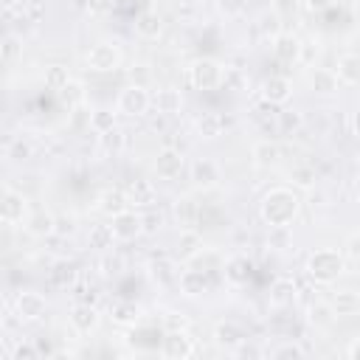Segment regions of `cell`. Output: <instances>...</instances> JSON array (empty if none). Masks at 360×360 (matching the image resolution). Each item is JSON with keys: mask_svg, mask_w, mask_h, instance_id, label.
<instances>
[{"mask_svg": "<svg viewBox=\"0 0 360 360\" xmlns=\"http://www.w3.org/2000/svg\"><path fill=\"white\" fill-rule=\"evenodd\" d=\"M152 107L160 112V115H177L183 110V93L174 90V87H160L155 90L152 96Z\"/></svg>", "mask_w": 360, "mask_h": 360, "instance_id": "obj_14", "label": "cell"}, {"mask_svg": "<svg viewBox=\"0 0 360 360\" xmlns=\"http://www.w3.org/2000/svg\"><path fill=\"white\" fill-rule=\"evenodd\" d=\"M160 352H163V357H169V360H186V357L194 354V343H191V338L186 335V329H169L166 338H163Z\"/></svg>", "mask_w": 360, "mask_h": 360, "instance_id": "obj_8", "label": "cell"}, {"mask_svg": "<svg viewBox=\"0 0 360 360\" xmlns=\"http://www.w3.org/2000/svg\"><path fill=\"white\" fill-rule=\"evenodd\" d=\"M186 73H188L191 87H197V90H217V87L225 84V68L217 59H208V56L194 59Z\"/></svg>", "mask_w": 360, "mask_h": 360, "instance_id": "obj_3", "label": "cell"}, {"mask_svg": "<svg viewBox=\"0 0 360 360\" xmlns=\"http://www.w3.org/2000/svg\"><path fill=\"white\" fill-rule=\"evenodd\" d=\"M112 242H115V233H112V225H90V231H87V245L93 248V250H110L112 248Z\"/></svg>", "mask_w": 360, "mask_h": 360, "instance_id": "obj_32", "label": "cell"}, {"mask_svg": "<svg viewBox=\"0 0 360 360\" xmlns=\"http://www.w3.org/2000/svg\"><path fill=\"white\" fill-rule=\"evenodd\" d=\"M290 96H292V82H290L287 76H267V79L262 82V98H264L267 104L281 107V104L290 101Z\"/></svg>", "mask_w": 360, "mask_h": 360, "instance_id": "obj_11", "label": "cell"}, {"mask_svg": "<svg viewBox=\"0 0 360 360\" xmlns=\"http://www.w3.org/2000/svg\"><path fill=\"white\" fill-rule=\"evenodd\" d=\"M25 231L31 236H51V233H56V217L48 211H37L25 219Z\"/></svg>", "mask_w": 360, "mask_h": 360, "instance_id": "obj_27", "label": "cell"}, {"mask_svg": "<svg viewBox=\"0 0 360 360\" xmlns=\"http://www.w3.org/2000/svg\"><path fill=\"white\" fill-rule=\"evenodd\" d=\"M177 287L186 298H200L208 292V276L202 270H183L177 276Z\"/></svg>", "mask_w": 360, "mask_h": 360, "instance_id": "obj_13", "label": "cell"}, {"mask_svg": "<svg viewBox=\"0 0 360 360\" xmlns=\"http://www.w3.org/2000/svg\"><path fill=\"white\" fill-rule=\"evenodd\" d=\"M225 278L231 281V284H248V278H250V262L245 259V256H233L228 264H225Z\"/></svg>", "mask_w": 360, "mask_h": 360, "instance_id": "obj_34", "label": "cell"}, {"mask_svg": "<svg viewBox=\"0 0 360 360\" xmlns=\"http://www.w3.org/2000/svg\"><path fill=\"white\" fill-rule=\"evenodd\" d=\"M127 208H129V197H127L124 188H107V191L98 194V211L107 214L110 219H112L115 214L127 211Z\"/></svg>", "mask_w": 360, "mask_h": 360, "instance_id": "obj_16", "label": "cell"}, {"mask_svg": "<svg viewBox=\"0 0 360 360\" xmlns=\"http://www.w3.org/2000/svg\"><path fill=\"white\" fill-rule=\"evenodd\" d=\"M267 245H270L273 250H287V248L292 245V231H290V225H273L270 233H267Z\"/></svg>", "mask_w": 360, "mask_h": 360, "instance_id": "obj_40", "label": "cell"}, {"mask_svg": "<svg viewBox=\"0 0 360 360\" xmlns=\"http://www.w3.org/2000/svg\"><path fill=\"white\" fill-rule=\"evenodd\" d=\"M281 124H284L287 129H295V127L301 124V115H295V112H281Z\"/></svg>", "mask_w": 360, "mask_h": 360, "instance_id": "obj_56", "label": "cell"}, {"mask_svg": "<svg viewBox=\"0 0 360 360\" xmlns=\"http://www.w3.org/2000/svg\"><path fill=\"white\" fill-rule=\"evenodd\" d=\"M129 79H132V84H143V87H146V79H149L146 65H132V68H129Z\"/></svg>", "mask_w": 360, "mask_h": 360, "instance_id": "obj_52", "label": "cell"}, {"mask_svg": "<svg viewBox=\"0 0 360 360\" xmlns=\"http://www.w3.org/2000/svg\"><path fill=\"white\" fill-rule=\"evenodd\" d=\"M0 56H3L6 65H14L22 56V39L17 34H6L3 37V45H0Z\"/></svg>", "mask_w": 360, "mask_h": 360, "instance_id": "obj_38", "label": "cell"}, {"mask_svg": "<svg viewBox=\"0 0 360 360\" xmlns=\"http://www.w3.org/2000/svg\"><path fill=\"white\" fill-rule=\"evenodd\" d=\"M70 326H73L79 335H90V332L98 326V312H96V307H93V304H84V301L73 304V309H70Z\"/></svg>", "mask_w": 360, "mask_h": 360, "instance_id": "obj_12", "label": "cell"}, {"mask_svg": "<svg viewBox=\"0 0 360 360\" xmlns=\"http://www.w3.org/2000/svg\"><path fill=\"white\" fill-rule=\"evenodd\" d=\"M225 132V118L219 112H202L197 118V135L205 138V141H214Z\"/></svg>", "mask_w": 360, "mask_h": 360, "instance_id": "obj_26", "label": "cell"}, {"mask_svg": "<svg viewBox=\"0 0 360 360\" xmlns=\"http://www.w3.org/2000/svg\"><path fill=\"white\" fill-rule=\"evenodd\" d=\"M352 124H354V132L360 135V107L354 110V115H352Z\"/></svg>", "mask_w": 360, "mask_h": 360, "instance_id": "obj_59", "label": "cell"}, {"mask_svg": "<svg viewBox=\"0 0 360 360\" xmlns=\"http://www.w3.org/2000/svg\"><path fill=\"white\" fill-rule=\"evenodd\" d=\"M191 183H194L197 188H214V186L219 183V169H217V163L208 160V158L194 160V163H191Z\"/></svg>", "mask_w": 360, "mask_h": 360, "instance_id": "obj_15", "label": "cell"}, {"mask_svg": "<svg viewBox=\"0 0 360 360\" xmlns=\"http://www.w3.org/2000/svg\"><path fill=\"white\" fill-rule=\"evenodd\" d=\"M39 357V346L34 343H17L11 349V360H37Z\"/></svg>", "mask_w": 360, "mask_h": 360, "instance_id": "obj_46", "label": "cell"}, {"mask_svg": "<svg viewBox=\"0 0 360 360\" xmlns=\"http://www.w3.org/2000/svg\"><path fill=\"white\" fill-rule=\"evenodd\" d=\"M177 276H180V270L174 267V262H172L169 256H158V259L149 262V278H152V281H158V284H172V281H177Z\"/></svg>", "mask_w": 360, "mask_h": 360, "instance_id": "obj_24", "label": "cell"}, {"mask_svg": "<svg viewBox=\"0 0 360 360\" xmlns=\"http://www.w3.org/2000/svg\"><path fill=\"white\" fill-rule=\"evenodd\" d=\"M335 318H338V312H335V307H332L329 301H312V304L307 307V323L315 326V329L332 326Z\"/></svg>", "mask_w": 360, "mask_h": 360, "instance_id": "obj_21", "label": "cell"}, {"mask_svg": "<svg viewBox=\"0 0 360 360\" xmlns=\"http://www.w3.org/2000/svg\"><path fill=\"white\" fill-rule=\"evenodd\" d=\"M245 340V332H242V326L239 323H233V321H222V323H217L214 326V343L217 346H222V349H236L239 343Z\"/></svg>", "mask_w": 360, "mask_h": 360, "instance_id": "obj_20", "label": "cell"}, {"mask_svg": "<svg viewBox=\"0 0 360 360\" xmlns=\"http://www.w3.org/2000/svg\"><path fill=\"white\" fill-rule=\"evenodd\" d=\"M84 62H87V68L96 70V73H110V70H115V68L121 65V51H118V45H112V42H96V45L87 51Z\"/></svg>", "mask_w": 360, "mask_h": 360, "instance_id": "obj_5", "label": "cell"}, {"mask_svg": "<svg viewBox=\"0 0 360 360\" xmlns=\"http://www.w3.org/2000/svg\"><path fill=\"white\" fill-rule=\"evenodd\" d=\"M112 233H115V239L118 242H129V239H135V236H141L143 233V219H141V214H135V211H121V214H115L112 217Z\"/></svg>", "mask_w": 360, "mask_h": 360, "instance_id": "obj_10", "label": "cell"}, {"mask_svg": "<svg viewBox=\"0 0 360 360\" xmlns=\"http://www.w3.org/2000/svg\"><path fill=\"white\" fill-rule=\"evenodd\" d=\"M115 127V112L110 110V107H98V110H93L90 112V129L93 132H107V129H112Z\"/></svg>", "mask_w": 360, "mask_h": 360, "instance_id": "obj_39", "label": "cell"}, {"mask_svg": "<svg viewBox=\"0 0 360 360\" xmlns=\"http://www.w3.org/2000/svg\"><path fill=\"white\" fill-rule=\"evenodd\" d=\"M233 354H236V357H262V349L253 346V343H245V340H242V343L233 349Z\"/></svg>", "mask_w": 360, "mask_h": 360, "instance_id": "obj_51", "label": "cell"}, {"mask_svg": "<svg viewBox=\"0 0 360 360\" xmlns=\"http://www.w3.org/2000/svg\"><path fill=\"white\" fill-rule=\"evenodd\" d=\"M31 155H34V146H31V141H28V138H22V135L11 138V141H8V146H6V158H8V160H14V163L28 160Z\"/></svg>", "mask_w": 360, "mask_h": 360, "instance_id": "obj_37", "label": "cell"}, {"mask_svg": "<svg viewBox=\"0 0 360 360\" xmlns=\"http://www.w3.org/2000/svg\"><path fill=\"white\" fill-rule=\"evenodd\" d=\"M346 357H349V360H360V338H354V340L346 346Z\"/></svg>", "mask_w": 360, "mask_h": 360, "instance_id": "obj_57", "label": "cell"}, {"mask_svg": "<svg viewBox=\"0 0 360 360\" xmlns=\"http://www.w3.org/2000/svg\"><path fill=\"white\" fill-rule=\"evenodd\" d=\"M98 146H101L107 155H118V152H124V146H127V135H124L118 127H112V129H107V132L98 135Z\"/></svg>", "mask_w": 360, "mask_h": 360, "instance_id": "obj_36", "label": "cell"}, {"mask_svg": "<svg viewBox=\"0 0 360 360\" xmlns=\"http://www.w3.org/2000/svg\"><path fill=\"white\" fill-rule=\"evenodd\" d=\"M14 312H17L20 321H39L48 312V301H45L42 292L22 290V292L14 295Z\"/></svg>", "mask_w": 360, "mask_h": 360, "instance_id": "obj_7", "label": "cell"}, {"mask_svg": "<svg viewBox=\"0 0 360 360\" xmlns=\"http://www.w3.org/2000/svg\"><path fill=\"white\" fill-rule=\"evenodd\" d=\"M166 326H169V329H186V326H188V318H186L183 312H169V315H166Z\"/></svg>", "mask_w": 360, "mask_h": 360, "instance_id": "obj_53", "label": "cell"}, {"mask_svg": "<svg viewBox=\"0 0 360 360\" xmlns=\"http://www.w3.org/2000/svg\"><path fill=\"white\" fill-rule=\"evenodd\" d=\"M270 357L273 360H301L304 357V349L298 346V343H281V346H276L273 352H270Z\"/></svg>", "mask_w": 360, "mask_h": 360, "instance_id": "obj_42", "label": "cell"}, {"mask_svg": "<svg viewBox=\"0 0 360 360\" xmlns=\"http://www.w3.org/2000/svg\"><path fill=\"white\" fill-rule=\"evenodd\" d=\"M135 34L143 39H158L163 34V20L158 11H143L135 17Z\"/></svg>", "mask_w": 360, "mask_h": 360, "instance_id": "obj_23", "label": "cell"}, {"mask_svg": "<svg viewBox=\"0 0 360 360\" xmlns=\"http://www.w3.org/2000/svg\"><path fill=\"white\" fill-rule=\"evenodd\" d=\"M200 248H202V239H200V233L197 231H191V228H183L180 231V236H177V259H191V256H197L200 253Z\"/></svg>", "mask_w": 360, "mask_h": 360, "instance_id": "obj_30", "label": "cell"}, {"mask_svg": "<svg viewBox=\"0 0 360 360\" xmlns=\"http://www.w3.org/2000/svg\"><path fill=\"white\" fill-rule=\"evenodd\" d=\"M84 8L93 14V17H104L115 8V0H84Z\"/></svg>", "mask_w": 360, "mask_h": 360, "instance_id": "obj_47", "label": "cell"}, {"mask_svg": "<svg viewBox=\"0 0 360 360\" xmlns=\"http://www.w3.org/2000/svg\"><path fill=\"white\" fill-rule=\"evenodd\" d=\"M76 233V217L73 214H59L56 217V236H73Z\"/></svg>", "mask_w": 360, "mask_h": 360, "instance_id": "obj_45", "label": "cell"}, {"mask_svg": "<svg viewBox=\"0 0 360 360\" xmlns=\"http://www.w3.org/2000/svg\"><path fill=\"white\" fill-rule=\"evenodd\" d=\"M309 87L315 93H321V96H332L338 90V73L329 70V68H315L309 73Z\"/></svg>", "mask_w": 360, "mask_h": 360, "instance_id": "obj_25", "label": "cell"}, {"mask_svg": "<svg viewBox=\"0 0 360 360\" xmlns=\"http://www.w3.org/2000/svg\"><path fill=\"white\" fill-rule=\"evenodd\" d=\"M110 318H112L115 323H121V326H132V323H138L141 309H138L132 301H112V304H110Z\"/></svg>", "mask_w": 360, "mask_h": 360, "instance_id": "obj_31", "label": "cell"}, {"mask_svg": "<svg viewBox=\"0 0 360 360\" xmlns=\"http://www.w3.org/2000/svg\"><path fill=\"white\" fill-rule=\"evenodd\" d=\"M45 84H48L51 90H62V87H68V84H70L68 68H62V65H51V68H45Z\"/></svg>", "mask_w": 360, "mask_h": 360, "instance_id": "obj_41", "label": "cell"}, {"mask_svg": "<svg viewBox=\"0 0 360 360\" xmlns=\"http://www.w3.org/2000/svg\"><path fill=\"white\" fill-rule=\"evenodd\" d=\"M329 304L335 307L338 315H354L360 309V295L354 290H338V292H332Z\"/></svg>", "mask_w": 360, "mask_h": 360, "instance_id": "obj_33", "label": "cell"}, {"mask_svg": "<svg viewBox=\"0 0 360 360\" xmlns=\"http://www.w3.org/2000/svg\"><path fill=\"white\" fill-rule=\"evenodd\" d=\"M174 211H177V219L183 217V222L188 225L191 219H194V214H197V208H194V202L188 200V197H183V200H177V205H174Z\"/></svg>", "mask_w": 360, "mask_h": 360, "instance_id": "obj_49", "label": "cell"}, {"mask_svg": "<svg viewBox=\"0 0 360 360\" xmlns=\"http://www.w3.org/2000/svg\"><path fill=\"white\" fill-rule=\"evenodd\" d=\"M183 166H186L183 152H180V149H172V146L160 149L158 158H155V174H158L160 180H174V177H180Z\"/></svg>", "mask_w": 360, "mask_h": 360, "instance_id": "obj_9", "label": "cell"}, {"mask_svg": "<svg viewBox=\"0 0 360 360\" xmlns=\"http://www.w3.org/2000/svg\"><path fill=\"white\" fill-rule=\"evenodd\" d=\"M124 270V259L118 256V253H104V259H101V276H118Z\"/></svg>", "mask_w": 360, "mask_h": 360, "instance_id": "obj_44", "label": "cell"}, {"mask_svg": "<svg viewBox=\"0 0 360 360\" xmlns=\"http://www.w3.org/2000/svg\"><path fill=\"white\" fill-rule=\"evenodd\" d=\"M301 211V197L287 188V186H276L270 188L262 202H259V217L273 228V225H292V219Z\"/></svg>", "mask_w": 360, "mask_h": 360, "instance_id": "obj_1", "label": "cell"}, {"mask_svg": "<svg viewBox=\"0 0 360 360\" xmlns=\"http://www.w3.org/2000/svg\"><path fill=\"white\" fill-rule=\"evenodd\" d=\"M242 8H245V0H219V11H222L225 17L242 14Z\"/></svg>", "mask_w": 360, "mask_h": 360, "instance_id": "obj_50", "label": "cell"}, {"mask_svg": "<svg viewBox=\"0 0 360 360\" xmlns=\"http://www.w3.org/2000/svg\"><path fill=\"white\" fill-rule=\"evenodd\" d=\"M273 53H276V59H281V62H298L301 59V39L295 37V34H278L276 39H273Z\"/></svg>", "mask_w": 360, "mask_h": 360, "instance_id": "obj_17", "label": "cell"}, {"mask_svg": "<svg viewBox=\"0 0 360 360\" xmlns=\"http://www.w3.org/2000/svg\"><path fill=\"white\" fill-rule=\"evenodd\" d=\"M152 107V96L143 84H127L121 93H118V101H115V110L121 115H129V118H138V115H146Z\"/></svg>", "mask_w": 360, "mask_h": 360, "instance_id": "obj_4", "label": "cell"}, {"mask_svg": "<svg viewBox=\"0 0 360 360\" xmlns=\"http://www.w3.org/2000/svg\"><path fill=\"white\" fill-rule=\"evenodd\" d=\"M124 191L129 197V205H152L155 202V186H152V180H132Z\"/></svg>", "mask_w": 360, "mask_h": 360, "instance_id": "obj_28", "label": "cell"}, {"mask_svg": "<svg viewBox=\"0 0 360 360\" xmlns=\"http://www.w3.org/2000/svg\"><path fill=\"white\" fill-rule=\"evenodd\" d=\"M290 180H292L298 188H309V186L315 183V169H309V166H295V169L290 172Z\"/></svg>", "mask_w": 360, "mask_h": 360, "instance_id": "obj_43", "label": "cell"}, {"mask_svg": "<svg viewBox=\"0 0 360 360\" xmlns=\"http://www.w3.org/2000/svg\"><path fill=\"white\" fill-rule=\"evenodd\" d=\"M354 194H357V200H360V177L354 180Z\"/></svg>", "mask_w": 360, "mask_h": 360, "instance_id": "obj_61", "label": "cell"}, {"mask_svg": "<svg viewBox=\"0 0 360 360\" xmlns=\"http://www.w3.org/2000/svg\"><path fill=\"white\" fill-rule=\"evenodd\" d=\"M307 276L315 281V284H332L343 270H346V259L343 253H338L335 248H318L307 256V264H304Z\"/></svg>", "mask_w": 360, "mask_h": 360, "instance_id": "obj_2", "label": "cell"}, {"mask_svg": "<svg viewBox=\"0 0 360 360\" xmlns=\"http://www.w3.org/2000/svg\"><path fill=\"white\" fill-rule=\"evenodd\" d=\"M141 219H143V233H158L160 225H163V214L160 211H146V214H141Z\"/></svg>", "mask_w": 360, "mask_h": 360, "instance_id": "obj_48", "label": "cell"}, {"mask_svg": "<svg viewBox=\"0 0 360 360\" xmlns=\"http://www.w3.org/2000/svg\"><path fill=\"white\" fill-rule=\"evenodd\" d=\"M31 214H28V200L22 191H14V188H3V200H0V219L6 225H20L25 222Z\"/></svg>", "mask_w": 360, "mask_h": 360, "instance_id": "obj_6", "label": "cell"}, {"mask_svg": "<svg viewBox=\"0 0 360 360\" xmlns=\"http://www.w3.org/2000/svg\"><path fill=\"white\" fill-rule=\"evenodd\" d=\"M20 3H25V0H3V6H6V11H11L14 6H20Z\"/></svg>", "mask_w": 360, "mask_h": 360, "instance_id": "obj_60", "label": "cell"}, {"mask_svg": "<svg viewBox=\"0 0 360 360\" xmlns=\"http://www.w3.org/2000/svg\"><path fill=\"white\" fill-rule=\"evenodd\" d=\"M309 11H326L329 6H335V0H301Z\"/></svg>", "mask_w": 360, "mask_h": 360, "instance_id": "obj_55", "label": "cell"}, {"mask_svg": "<svg viewBox=\"0 0 360 360\" xmlns=\"http://www.w3.org/2000/svg\"><path fill=\"white\" fill-rule=\"evenodd\" d=\"M338 79L343 84H360V53H343L338 59Z\"/></svg>", "mask_w": 360, "mask_h": 360, "instance_id": "obj_29", "label": "cell"}, {"mask_svg": "<svg viewBox=\"0 0 360 360\" xmlns=\"http://www.w3.org/2000/svg\"><path fill=\"white\" fill-rule=\"evenodd\" d=\"M205 0H180V6H186V8H197V6H202Z\"/></svg>", "mask_w": 360, "mask_h": 360, "instance_id": "obj_58", "label": "cell"}, {"mask_svg": "<svg viewBox=\"0 0 360 360\" xmlns=\"http://www.w3.org/2000/svg\"><path fill=\"white\" fill-rule=\"evenodd\" d=\"M250 158H253L256 166L273 169V166L281 163V146H278L276 141H259V143L250 149Z\"/></svg>", "mask_w": 360, "mask_h": 360, "instance_id": "obj_18", "label": "cell"}, {"mask_svg": "<svg viewBox=\"0 0 360 360\" xmlns=\"http://www.w3.org/2000/svg\"><path fill=\"white\" fill-rule=\"evenodd\" d=\"M256 31L264 37V39H276L278 34H281V17L276 14V11H262L259 17H256Z\"/></svg>", "mask_w": 360, "mask_h": 360, "instance_id": "obj_35", "label": "cell"}, {"mask_svg": "<svg viewBox=\"0 0 360 360\" xmlns=\"http://www.w3.org/2000/svg\"><path fill=\"white\" fill-rule=\"evenodd\" d=\"M346 253H349L352 259H360V233L349 236V242H346Z\"/></svg>", "mask_w": 360, "mask_h": 360, "instance_id": "obj_54", "label": "cell"}, {"mask_svg": "<svg viewBox=\"0 0 360 360\" xmlns=\"http://www.w3.org/2000/svg\"><path fill=\"white\" fill-rule=\"evenodd\" d=\"M295 295H298V287H295V281L292 278H276L273 284H270V292H267V301L273 304V307H290L292 301H295Z\"/></svg>", "mask_w": 360, "mask_h": 360, "instance_id": "obj_19", "label": "cell"}, {"mask_svg": "<svg viewBox=\"0 0 360 360\" xmlns=\"http://www.w3.org/2000/svg\"><path fill=\"white\" fill-rule=\"evenodd\" d=\"M48 276H51V281H53L56 287H62V290H68V287H73V284L79 281V270H76V264L68 262V259H56V262L51 264Z\"/></svg>", "mask_w": 360, "mask_h": 360, "instance_id": "obj_22", "label": "cell"}]
</instances>
